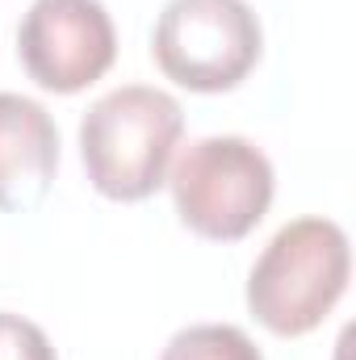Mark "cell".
Wrapping results in <instances>:
<instances>
[{
  "mask_svg": "<svg viewBox=\"0 0 356 360\" xmlns=\"http://www.w3.org/2000/svg\"><path fill=\"white\" fill-rule=\"evenodd\" d=\"M184 134V109L172 92L122 84L92 101L80 122V160L92 188L109 201L151 197L172 168Z\"/></svg>",
  "mask_w": 356,
  "mask_h": 360,
  "instance_id": "cell-1",
  "label": "cell"
},
{
  "mask_svg": "<svg viewBox=\"0 0 356 360\" xmlns=\"http://www.w3.org/2000/svg\"><path fill=\"white\" fill-rule=\"evenodd\" d=\"M348 272L352 252L340 222L293 218L268 239L260 260L252 264L248 310L265 331L298 340L336 310L348 289Z\"/></svg>",
  "mask_w": 356,
  "mask_h": 360,
  "instance_id": "cell-2",
  "label": "cell"
},
{
  "mask_svg": "<svg viewBox=\"0 0 356 360\" xmlns=\"http://www.w3.org/2000/svg\"><path fill=\"white\" fill-rule=\"evenodd\" d=\"M180 222L214 243H239L272 205L276 176L268 155L239 134H210L172 155L168 180Z\"/></svg>",
  "mask_w": 356,
  "mask_h": 360,
  "instance_id": "cell-3",
  "label": "cell"
},
{
  "mask_svg": "<svg viewBox=\"0 0 356 360\" xmlns=\"http://www.w3.org/2000/svg\"><path fill=\"white\" fill-rule=\"evenodd\" d=\"M265 30L248 0H168L151 55L160 72L189 92H231L260 63Z\"/></svg>",
  "mask_w": 356,
  "mask_h": 360,
  "instance_id": "cell-4",
  "label": "cell"
},
{
  "mask_svg": "<svg viewBox=\"0 0 356 360\" xmlns=\"http://www.w3.org/2000/svg\"><path fill=\"white\" fill-rule=\"evenodd\" d=\"M17 55L38 89L72 96L113 68L117 30L101 0H34L17 30Z\"/></svg>",
  "mask_w": 356,
  "mask_h": 360,
  "instance_id": "cell-5",
  "label": "cell"
},
{
  "mask_svg": "<svg viewBox=\"0 0 356 360\" xmlns=\"http://www.w3.org/2000/svg\"><path fill=\"white\" fill-rule=\"evenodd\" d=\"M55 168H59L55 117L21 92H0V210L25 214L42 205Z\"/></svg>",
  "mask_w": 356,
  "mask_h": 360,
  "instance_id": "cell-6",
  "label": "cell"
},
{
  "mask_svg": "<svg viewBox=\"0 0 356 360\" xmlns=\"http://www.w3.org/2000/svg\"><path fill=\"white\" fill-rule=\"evenodd\" d=\"M160 360H265V356H260V348L252 344V335L243 327L193 323V327H180L168 340Z\"/></svg>",
  "mask_w": 356,
  "mask_h": 360,
  "instance_id": "cell-7",
  "label": "cell"
},
{
  "mask_svg": "<svg viewBox=\"0 0 356 360\" xmlns=\"http://www.w3.org/2000/svg\"><path fill=\"white\" fill-rule=\"evenodd\" d=\"M0 360H59L46 331L21 314L0 310Z\"/></svg>",
  "mask_w": 356,
  "mask_h": 360,
  "instance_id": "cell-8",
  "label": "cell"
}]
</instances>
